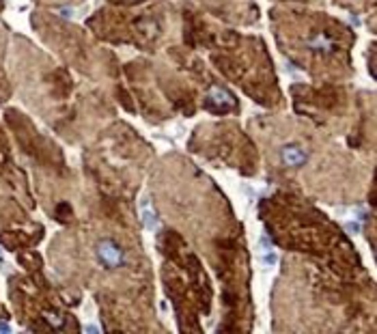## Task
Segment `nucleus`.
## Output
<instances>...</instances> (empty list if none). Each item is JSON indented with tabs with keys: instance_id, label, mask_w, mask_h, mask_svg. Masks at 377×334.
<instances>
[{
	"instance_id": "obj_1",
	"label": "nucleus",
	"mask_w": 377,
	"mask_h": 334,
	"mask_svg": "<svg viewBox=\"0 0 377 334\" xmlns=\"http://www.w3.org/2000/svg\"><path fill=\"white\" fill-rule=\"evenodd\" d=\"M95 254L99 263H102L106 270H119L121 265H125V252L112 240H102L95 246Z\"/></svg>"
},
{
	"instance_id": "obj_2",
	"label": "nucleus",
	"mask_w": 377,
	"mask_h": 334,
	"mask_svg": "<svg viewBox=\"0 0 377 334\" xmlns=\"http://www.w3.org/2000/svg\"><path fill=\"white\" fill-rule=\"evenodd\" d=\"M306 50L313 52V54H334L336 50H339V44H336V37L330 35L328 30L324 28H317V30H310V35L306 37V42H304Z\"/></svg>"
},
{
	"instance_id": "obj_3",
	"label": "nucleus",
	"mask_w": 377,
	"mask_h": 334,
	"mask_svg": "<svg viewBox=\"0 0 377 334\" xmlns=\"http://www.w3.org/2000/svg\"><path fill=\"white\" fill-rule=\"evenodd\" d=\"M279 158L287 168H300L308 162V149L302 147L300 143H289V145L281 147Z\"/></svg>"
}]
</instances>
